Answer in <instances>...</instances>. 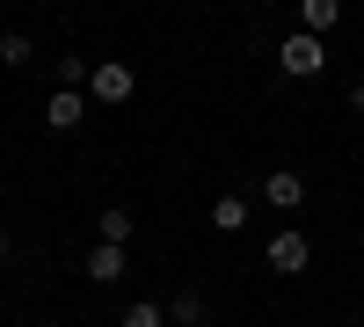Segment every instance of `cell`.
I'll list each match as a JSON object with an SVG mask.
<instances>
[{
  "label": "cell",
  "instance_id": "1",
  "mask_svg": "<svg viewBox=\"0 0 364 327\" xmlns=\"http://www.w3.org/2000/svg\"><path fill=\"white\" fill-rule=\"evenodd\" d=\"M277 73H284V80H321V73H328V37L291 29V37L277 44Z\"/></svg>",
  "mask_w": 364,
  "mask_h": 327
},
{
  "label": "cell",
  "instance_id": "2",
  "mask_svg": "<svg viewBox=\"0 0 364 327\" xmlns=\"http://www.w3.org/2000/svg\"><path fill=\"white\" fill-rule=\"evenodd\" d=\"M262 255H269V270H277V277H306V270H314V240H306V226H277Z\"/></svg>",
  "mask_w": 364,
  "mask_h": 327
},
{
  "label": "cell",
  "instance_id": "3",
  "mask_svg": "<svg viewBox=\"0 0 364 327\" xmlns=\"http://www.w3.org/2000/svg\"><path fill=\"white\" fill-rule=\"evenodd\" d=\"M132 87H139L132 58H95V73H87V95L95 102H132Z\"/></svg>",
  "mask_w": 364,
  "mask_h": 327
},
{
  "label": "cell",
  "instance_id": "4",
  "mask_svg": "<svg viewBox=\"0 0 364 327\" xmlns=\"http://www.w3.org/2000/svg\"><path fill=\"white\" fill-rule=\"evenodd\" d=\"M80 277H87V284H124V277H132V248L95 240V248H87V262H80Z\"/></svg>",
  "mask_w": 364,
  "mask_h": 327
},
{
  "label": "cell",
  "instance_id": "5",
  "mask_svg": "<svg viewBox=\"0 0 364 327\" xmlns=\"http://www.w3.org/2000/svg\"><path fill=\"white\" fill-rule=\"evenodd\" d=\"M262 204L269 211H299V204H306V174L299 167H269L262 174Z\"/></svg>",
  "mask_w": 364,
  "mask_h": 327
},
{
  "label": "cell",
  "instance_id": "6",
  "mask_svg": "<svg viewBox=\"0 0 364 327\" xmlns=\"http://www.w3.org/2000/svg\"><path fill=\"white\" fill-rule=\"evenodd\" d=\"M80 116H87L80 87H51V95H44V131H80Z\"/></svg>",
  "mask_w": 364,
  "mask_h": 327
},
{
  "label": "cell",
  "instance_id": "7",
  "mask_svg": "<svg viewBox=\"0 0 364 327\" xmlns=\"http://www.w3.org/2000/svg\"><path fill=\"white\" fill-rule=\"evenodd\" d=\"M336 22H343V0H299V29H314V37H328Z\"/></svg>",
  "mask_w": 364,
  "mask_h": 327
},
{
  "label": "cell",
  "instance_id": "8",
  "mask_svg": "<svg viewBox=\"0 0 364 327\" xmlns=\"http://www.w3.org/2000/svg\"><path fill=\"white\" fill-rule=\"evenodd\" d=\"M240 226H248V196H211V233H240Z\"/></svg>",
  "mask_w": 364,
  "mask_h": 327
},
{
  "label": "cell",
  "instance_id": "9",
  "mask_svg": "<svg viewBox=\"0 0 364 327\" xmlns=\"http://www.w3.org/2000/svg\"><path fill=\"white\" fill-rule=\"evenodd\" d=\"M95 240L132 248V211H124V204H102V211H95Z\"/></svg>",
  "mask_w": 364,
  "mask_h": 327
},
{
  "label": "cell",
  "instance_id": "10",
  "mask_svg": "<svg viewBox=\"0 0 364 327\" xmlns=\"http://www.w3.org/2000/svg\"><path fill=\"white\" fill-rule=\"evenodd\" d=\"M87 73H95V58H87V51H58V58H51V80H58V87H87Z\"/></svg>",
  "mask_w": 364,
  "mask_h": 327
},
{
  "label": "cell",
  "instance_id": "11",
  "mask_svg": "<svg viewBox=\"0 0 364 327\" xmlns=\"http://www.w3.org/2000/svg\"><path fill=\"white\" fill-rule=\"evenodd\" d=\"M0 66H8V73H22V66H37V44H29L22 29H0Z\"/></svg>",
  "mask_w": 364,
  "mask_h": 327
},
{
  "label": "cell",
  "instance_id": "12",
  "mask_svg": "<svg viewBox=\"0 0 364 327\" xmlns=\"http://www.w3.org/2000/svg\"><path fill=\"white\" fill-rule=\"evenodd\" d=\"M204 313H211L204 291H175V299H168V320H175V327H204Z\"/></svg>",
  "mask_w": 364,
  "mask_h": 327
},
{
  "label": "cell",
  "instance_id": "13",
  "mask_svg": "<svg viewBox=\"0 0 364 327\" xmlns=\"http://www.w3.org/2000/svg\"><path fill=\"white\" fill-rule=\"evenodd\" d=\"M124 327H168V306L161 299H132L124 306Z\"/></svg>",
  "mask_w": 364,
  "mask_h": 327
},
{
  "label": "cell",
  "instance_id": "14",
  "mask_svg": "<svg viewBox=\"0 0 364 327\" xmlns=\"http://www.w3.org/2000/svg\"><path fill=\"white\" fill-rule=\"evenodd\" d=\"M350 116H357V124H364V80L350 87Z\"/></svg>",
  "mask_w": 364,
  "mask_h": 327
},
{
  "label": "cell",
  "instance_id": "15",
  "mask_svg": "<svg viewBox=\"0 0 364 327\" xmlns=\"http://www.w3.org/2000/svg\"><path fill=\"white\" fill-rule=\"evenodd\" d=\"M0 262H8V233H0Z\"/></svg>",
  "mask_w": 364,
  "mask_h": 327
}]
</instances>
